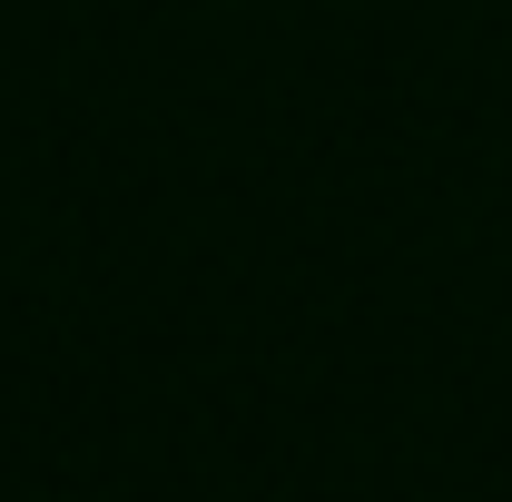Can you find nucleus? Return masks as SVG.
Segmentation results:
<instances>
[]
</instances>
